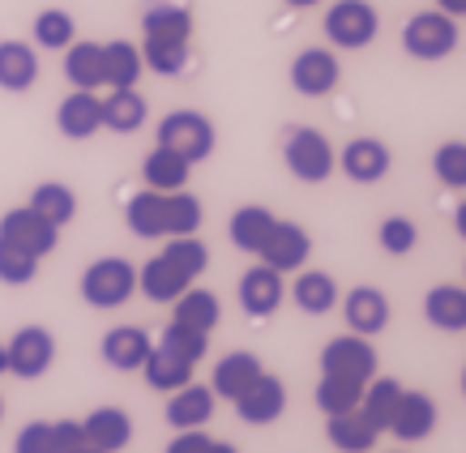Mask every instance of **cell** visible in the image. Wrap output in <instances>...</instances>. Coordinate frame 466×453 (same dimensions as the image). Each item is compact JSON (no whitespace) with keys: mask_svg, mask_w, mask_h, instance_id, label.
Listing matches in <instances>:
<instances>
[{"mask_svg":"<svg viewBox=\"0 0 466 453\" xmlns=\"http://www.w3.org/2000/svg\"><path fill=\"white\" fill-rule=\"evenodd\" d=\"M77 291H82V299L90 308H99V312L120 308L137 291V266H128L125 257H99V261L86 266Z\"/></svg>","mask_w":466,"mask_h":453,"instance_id":"obj_1","label":"cell"},{"mask_svg":"<svg viewBox=\"0 0 466 453\" xmlns=\"http://www.w3.org/2000/svg\"><path fill=\"white\" fill-rule=\"evenodd\" d=\"M283 158H287V171L296 176L299 185H321V180L334 176V146L325 142L321 128H309V125L287 128Z\"/></svg>","mask_w":466,"mask_h":453,"instance_id":"obj_2","label":"cell"},{"mask_svg":"<svg viewBox=\"0 0 466 453\" xmlns=\"http://www.w3.org/2000/svg\"><path fill=\"white\" fill-rule=\"evenodd\" d=\"M402 47L415 60H445L458 47V22L441 9H424L402 26Z\"/></svg>","mask_w":466,"mask_h":453,"instance_id":"obj_3","label":"cell"},{"mask_svg":"<svg viewBox=\"0 0 466 453\" xmlns=\"http://www.w3.org/2000/svg\"><path fill=\"white\" fill-rule=\"evenodd\" d=\"M158 146H167V150H176L180 158H188V163H206V158L214 155V125L210 116L201 112H171L163 116V125H158Z\"/></svg>","mask_w":466,"mask_h":453,"instance_id":"obj_4","label":"cell"},{"mask_svg":"<svg viewBox=\"0 0 466 453\" xmlns=\"http://www.w3.org/2000/svg\"><path fill=\"white\" fill-rule=\"evenodd\" d=\"M381 30V17L368 0H339L329 14H325V39L342 47V52H360L368 43L377 39Z\"/></svg>","mask_w":466,"mask_h":453,"instance_id":"obj_5","label":"cell"},{"mask_svg":"<svg viewBox=\"0 0 466 453\" xmlns=\"http://www.w3.org/2000/svg\"><path fill=\"white\" fill-rule=\"evenodd\" d=\"M321 377H347L368 385L377 377V347L360 334H339L321 347Z\"/></svg>","mask_w":466,"mask_h":453,"instance_id":"obj_6","label":"cell"},{"mask_svg":"<svg viewBox=\"0 0 466 453\" xmlns=\"http://www.w3.org/2000/svg\"><path fill=\"white\" fill-rule=\"evenodd\" d=\"M5 355H9V372L17 381H39L43 372L56 364V338L43 326H22L5 342Z\"/></svg>","mask_w":466,"mask_h":453,"instance_id":"obj_7","label":"cell"},{"mask_svg":"<svg viewBox=\"0 0 466 453\" xmlns=\"http://www.w3.org/2000/svg\"><path fill=\"white\" fill-rule=\"evenodd\" d=\"M0 240L17 244V248H26L30 257H52L60 244V226H52L47 218H43L39 210H30V206H17V210H9L5 218H0Z\"/></svg>","mask_w":466,"mask_h":453,"instance_id":"obj_8","label":"cell"},{"mask_svg":"<svg viewBox=\"0 0 466 453\" xmlns=\"http://www.w3.org/2000/svg\"><path fill=\"white\" fill-rule=\"evenodd\" d=\"M309 253H312L309 231H304L299 223H287V218H274V226H269V236L261 240V248H257V257H261V266L279 269V274L304 269Z\"/></svg>","mask_w":466,"mask_h":453,"instance_id":"obj_9","label":"cell"},{"mask_svg":"<svg viewBox=\"0 0 466 453\" xmlns=\"http://www.w3.org/2000/svg\"><path fill=\"white\" fill-rule=\"evenodd\" d=\"M283 411H287V385L279 381V377H269V372H261V377L236 398V415H240L248 428L274 424V419H283Z\"/></svg>","mask_w":466,"mask_h":453,"instance_id":"obj_10","label":"cell"},{"mask_svg":"<svg viewBox=\"0 0 466 453\" xmlns=\"http://www.w3.org/2000/svg\"><path fill=\"white\" fill-rule=\"evenodd\" d=\"M390 163H394V155H390V146L381 137H355V142L342 146V155H339V167L347 171V180H355V185L385 180Z\"/></svg>","mask_w":466,"mask_h":453,"instance_id":"obj_11","label":"cell"},{"mask_svg":"<svg viewBox=\"0 0 466 453\" xmlns=\"http://www.w3.org/2000/svg\"><path fill=\"white\" fill-rule=\"evenodd\" d=\"M342 77V65L334 52H325V47H309V52H299L291 60V86H296L299 95H309V99H321L329 95Z\"/></svg>","mask_w":466,"mask_h":453,"instance_id":"obj_12","label":"cell"},{"mask_svg":"<svg viewBox=\"0 0 466 453\" xmlns=\"http://www.w3.org/2000/svg\"><path fill=\"white\" fill-rule=\"evenodd\" d=\"M287 287H283V274L269 266H253L244 269L240 278V308L253 317V321H266V317H274L279 312V304H283Z\"/></svg>","mask_w":466,"mask_h":453,"instance_id":"obj_13","label":"cell"},{"mask_svg":"<svg viewBox=\"0 0 466 453\" xmlns=\"http://www.w3.org/2000/svg\"><path fill=\"white\" fill-rule=\"evenodd\" d=\"M432 428H437V402L424 389H402V398H398V407H394V419H390V432L398 440L415 445V440L432 437Z\"/></svg>","mask_w":466,"mask_h":453,"instance_id":"obj_14","label":"cell"},{"mask_svg":"<svg viewBox=\"0 0 466 453\" xmlns=\"http://www.w3.org/2000/svg\"><path fill=\"white\" fill-rule=\"evenodd\" d=\"M56 128L69 142H86L103 128V99L99 90H73L69 99H60L56 107Z\"/></svg>","mask_w":466,"mask_h":453,"instance_id":"obj_15","label":"cell"},{"mask_svg":"<svg viewBox=\"0 0 466 453\" xmlns=\"http://www.w3.org/2000/svg\"><path fill=\"white\" fill-rule=\"evenodd\" d=\"M342 317H347L351 334L377 338V334L390 326V299H385V291H377V287H355V291H347V299H342Z\"/></svg>","mask_w":466,"mask_h":453,"instance_id":"obj_16","label":"cell"},{"mask_svg":"<svg viewBox=\"0 0 466 453\" xmlns=\"http://www.w3.org/2000/svg\"><path fill=\"white\" fill-rule=\"evenodd\" d=\"M150 347H155V338L146 334L142 326H116L103 334V364L116 372H142L146 355H150Z\"/></svg>","mask_w":466,"mask_h":453,"instance_id":"obj_17","label":"cell"},{"mask_svg":"<svg viewBox=\"0 0 466 453\" xmlns=\"http://www.w3.org/2000/svg\"><path fill=\"white\" fill-rule=\"evenodd\" d=\"M82 432H86V445L99 453H120L128 449V440H133V419L128 411L120 407H99V411H90L82 419Z\"/></svg>","mask_w":466,"mask_h":453,"instance_id":"obj_18","label":"cell"},{"mask_svg":"<svg viewBox=\"0 0 466 453\" xmlns=\"http://www.w3.org/2000/svg\"><path fill=\"white\" fill-rule=\"evenodd\" d=\"M214 402H218V398H214L210 385H198V381L180 385V389L167 398V424L176 428V432L206 428L210 424V415H214Z\"/></svg>","mask_w":466,"mask_h":453,"instance_id":"obj_19","label":"cell"},{"mask_svg":"<svg viewBox=\"0 0 466 453\" xmlns=\"http://www.w3.org/2000/svg\"><path fill=\"white\" fill-rule=\"evenodd\" d=\"M261 359H257L253 351H231L223 355L218 364H214V377H210V389L214 398H227V402H236V398L248 389V385L261 377Z\"/></svg>","mask_w":466,"mask_h":453,"instance_id":"obj_20","label":"cell"},{"mask_svg":"<svg viewBox=\"0 0 466 453\" xmlns=\"http://www.w3.org/2000/svg\"><path fill=\"white\" fill-rule=\"evenodd\" d=\"M188 287H193V278H188L184 269L171 266L163 253L150 257V261L137 269V291H142L146 299H155V304H171V299H180Z\"/></svg>","mask_w":466,"mask_h":453,"instance_id":"obj_21","label":"cell"},{"mask_svg":"<svg viewBox=\"0 0 466 453\" xmlns=\"http://www.w3.org/2000/svg\"><path fill=\"white\" fill-rule=\"evenodd\" d=\"M39 82V52L22 39H5L0 43V90L22 95Z\"/></svg>","mask_w":466,"mask_h":453,"instance_id":"obj_22","label":"cell"},{"mask_svg":"<svg viewBox=\"0 0 466 453\" xmlns=\"http://www.w3.org/2000/svg\"><path fill=\"white\" fill-rule=\"evenodd\" d=\"M193 368L198 364H188V359H180L176 351H167V347H150V355H146V364H142V377L150 389H158V394H176L180 385L193 381Z\"/></svg>","mask_w":466,"mask_h":453,"instance_id":"obj_23","label":"cell"},{"mask_svg":"<svg viewBox=\"0 0 466 453\" xmlns=\"http://www.w3.org/2000/svg\"><path fill=\"white\" fill-rule=\"evenodd\" d=\"M188 171H193L188 158H180L176 150H167V146H155L142 163V180H146V188H155V193H180V188L188 185Z\"/></svg>","mask_w":466,"mask_h":453,"instance_id":"obj_24","label":"cell"},{"mask_svg":"<svg viewBox=\"0 0 466 453\" xmlns=\"http://www.w3.org/2000/svg\"><path fill=\"white\" fill-rule=\"evenodd\" d=\"M142 73H146V65H142V47L137 43H128V39L103 43V86L128 90V86H137Z\"/></svg>","mask_w":466,"mask_h":453,"instance_id":"obj_25","label":"cell"},{"mask_svg":"<svg viewBox=\"0 0 466 453\" xmlns=\"http://www.w3.org/2000/svg\"><path fill=\"white\" fill-rule=\"evenodd\" d=\"M424 317L432 329L445 334H462L466 329V287H432L424 296Z\"/></svg>","mask_w":466,"mask_h":453,"instance_id":"obj_26","label":"cell"},{"mask_svg":"<svg viewBox=\"0 0 466 453\" xmlns=\"http://www.w3.org/2000/svg\"><path fill=\"white\" fill-rule=\"evenodd\" d=\"M65 77L73 90H99L103 86V43L73 39L65 47Z\"/></svg>","mask_w":466,"mask_h":453,"instance_id":"obj_27","label":"cell"},{"mask_svg":"<svg viewBox=\"0 0 466 453\" xmlns=\"http://www.w3.org/2000/svg\"><path fill=\"white\" fill-rule=\"evenodd\" d=\"M325 437H329V445L342 453H368L377 445L381 432L368 424L360 411H342V415H325Z\"/></svg>","mask_w":466,"mask_h":453,"instance_id":"obj_28","label":"cell"},{"mask_svg":"<svg viewBox=\"0 0 466 453\" xmlns=\"http://www.w3.org/2000/svg\"><path fill=\"white\" fill-rule=\"evenodd\" d=\"M291 299H296L299 312L325 317V312H334V304H339V283L325 269H304L296 278V287H291Z\"/></svg>","mask_w":466,"mask_h":453,"instance_id":"obj_29","label":"cell"},{"mask_svg":"<svg viewBox=\"0 0 466 453\" xmlns=\"http://www.w3.org/2000/svg\"><path fill=\"white\" fill-rule=\"evenodd\" d=\"M176 308H171V321H180V326L188 329H201V334H210L214 326H218V317H223V308H218V296L214 291H206V287H188L180 299H171Z\"/></svg>","mask_w":466,"mask_h":453,"instance_id":"obj_30","label":"cell"},{"mask_svg":"<svg viewBox=\"0 0 466 453\" xmlns=\"http://www.w3.org/2000/svg\"><path fill=\"white\" fill-rule=\"evenodd\" d=\"M146 99L137 86H128V90H112L107 99H103V128H112V133H137L146 125Z\"/></svg>","mask_w":466,"mask_h":453,"instance_id":"obj_31","label":"cell"},{"mask_svg":"<svg viewBox=\"0 0 466 453\" xmlns=\"http://www.w3.org/2000/svg\"><path fill=\"white\" fill-rule=\"evenodd\" d=\"M398 398H402V385H398L394 377H372V381L364 385V398H360V407H355V411L364 415L377 432H390V419H394Z\"/></svg>","mask_w":466,"mask_h":453,"instance_id":"obj_32","label":"cell"},{"mask_svg":"<svg viewBox=\"0 0 466 453\" xmlns=\"http://www.w3.org/2000/svg\"><path fill=\"white\" fill-rule=\"evenodd\" d=\"M142 35H146V39H180V43H193V14H188L184 5H167V0H158L155 9H146Z\"/></svg>","mask_w":466,"mask_h":453,"instance_id":"obj_33","label":"cell"},{"mask_svg":"<svg viewBox=\"0 0 466 453\" xmlns=\"http://www.w3.org/2000/svg\"><path fill=\"white\" fill-rule=\"evenodd\" d=\"M125 223L137 240H163V193H155V188L133 193L125 206Z\"/></svg>","mask_w":466,"mask_h":453,"instance_id":"obj_34","label":"cell"},{"mask_svg":"<svg viewBox=\"0 0 466 453\" xmlns=\"http://www.w3.org/2000/svg\"><path fill=\"white\" fill-rule=\"evenodd\" d=\"M26 206L39 210L52 226H69L73 218H77V193H73L69 185H60V180H43V185L30 193Z\"/></svg>","mask_w":466,"mask_h":453,"instance_id":"obj_35","label":"cell"},{"mask_svg":"<svg viewBox=\"0 0 466 453\" xmlns=\"http://www.w3.org/2000/svg\"><path fill=\"white\" fill-rule=\"evenodd\" d=\"M269 226H274L269 206H240V210L231 214L227 231H231V244H236L240 253H257V248H261V240L269 236Z\"/></svg>","mask_w":466,"mask_h":453,"instance_id":"obj_36","label":"cell"},{"mask_svg":"<svg viewBox=\"0 0 466 453\" xmlns=\"http://www.w3.org/2000/svg\"><path fill=\"white\" fill-rule=\"evenodd\" d=\"M201 218L206 210L193 193H163V236H198Z\"/></svg>","mask_w":466,"mask_h":453,"instance_id":"obj_37","label":"cell"},{"mask_svg":"<svg viewBox=\"0 0 466 453\" xmlns=\"http://www.w3.org/2000/svg\"><path fill=\"white\" fill-rule=\"evenodd\" d=\"M142 65L158 77H180L188 69V43L180 39H146L142 43Z\"/></svg>","mask_w":466,"mask_h":453,"instance_id":"obj_38","label":"cell"},{"mask_svg":"<svg viewBox=\"0 0 466 453\" xmlns=\"http://www.w3.org/2000/svg\"><path fill=\"white\" fill-rule=\"evenodd\" d=\"M30 35H35V43L47 47V52H65V47L77 39V22H73V14H65V9H43V14L35 17Z\"/></svg>","mask_w":466,"mask_h":453,"instance_id":"obj_39","label":"cell"},{"mask_svg":"<svg viewBox=\"0 0 466 453\" xmlns=\"http://www.w3.org/2000/svg\"><path fill=\"white\" fill-rule=\"evenodd\" d=\"M317 411L325 415H342V411H355L360 398H364V385L360 381H347V377H321L317 381Z\"/></svg>","mask_w":466,"mask_h":453,"instance_id":"obj_40","label":"cell"},{"mask_svg":"<svg viewBox=\"0 0 466 453\" xmlns=\"http://www.w3.org/2000/svg\"><path fill=\"white\" fill-rule=\"evenodd\" d=\"M35 274H39V257H30L26 248L0 240V283L5 287H26V283H35Z\"/></svg>","mask_w":466,"mask_h":453,"instance_id":"obj_41","label":"cell"},{"mask_svg":"<svg viewBox=\"0 0 466 453\" xmlns=\"http://www.w3.org/2000/svg\"><path fill=\"white\" fill-rule=\"evenodd\" d=\"M158 347L176 351L180 359H188V364H201V359H206V351H210V334H201V329H188V326H180V321H171V326L163 329Z\"/></svg>","mask_w":466,"mask_h":453,"instance_id":"obj_42","label":"cell"},{"mask_svg":"<svg viewBox=\"0 0 466 453\" xmlns=\"http://www.w3.org/2000/svg\"><path fill=\"white\" fill-rule=\"evenodd\" d=\"M163 257H167L176 269H184V274H188L193 283H198L201 269L210 266V248H206L201 240H193V236H171L167 248H163Z\"/></svg>","mask_w":466,"mask_h":453,"instance_id":"obj_43","label":"cell"},{"mask_svg":"<svg viewBox=\"0 0 466 453\" xmlns=\"http://www.w3.org/2000/svg\"><path fill=\"white\" fill-rule=\"evenodd\" d=\"M432 171L445 188H466V142H445L432 155Z\"/></svg>","mask_w":466,"mask_h":453,"instance_id":"obj_44","label":"cell"},{"mask_svg":"<svg viewBox=\"0 0 466 453\" xmlns=\"http://www.w3.org/2000/svg\"><path fill=\"white\" fill-rule=\"evenodd\" d=\"M377 240H381V248L390 257H407L420 244V226L410 223V218H402V214H390L381 223V231H377Z\"/></svg>","mask_w":466,"mask_h":453,"instance_id":"obj_45","label":"cell"},{"mask_svg":"<svg viewBox=\"0 0 466 453\" xmlns=\"http://www.w3.org/2000/svg\"><path fill=\"white\" fill-rule=\"evenodd\" d=\"M14 453H60L52 424H47V419H35V424H26L22 432H17V440H14Z\"/></svg>","mask_w":466,"mask_h":453,"instance_id":"obj_46","label":"cell"},{"mask_svg":"<svg viewBox=\"0 0 466 453\" xmlns=\"http://www.w3.org/2000/svg\"><path fill=\"white\" fill-rule=\"evenodd\" d=\"M210 440L214 437H206V428H188V432H176V440H171L163 453H206Z\"/></svg>","mask_w":466,"mask_h":453,"instance_id":"obj_47","label":"cell"},{"mask_svg":"<svg viewBox=\"0 0 466 453\" xmlns=\"http://www.w3.org/2000/svg\"><path fill=\"white\" fill-rule=\"evenodd\" d=\"M52 432H56V449H60V453L82 449V445H86L82 419H60V424H52Z\"/></svg>","mask_w":466,"mask_h":453,"instance_id":"obj_48","label":"cell"},{"mask_svg":"<svg viewBox=\"0 0 466 453\" xmlns=\"http://www.w3.org/2000/svg\"><path fill=\"white\" fill-rule=\"evenodd\" d=\"M437 9L450 17H466V0H437Z\"/></svg>","mask_w":466,"mask_h":453,"instance_id":"obj_49","label":"cell"},{"mask_svg":"<svg viewBox=\"0 0 466 453\" xmlns=\"http://www.w3.org/2000/svg\"><path fill=\"white\" fill-rule=\"evenodd\" d=\"M453 226H458V236L466 240V201H458V210H453Z\"/></svg>","mask_w":466,"mask_h":453,"instance_id":"obj_50","label":"cell"},{"mask_svg":"<svg viewBox=\"0 0 466 453\" xmlns=\"http://www.w3.org/2000/svg\"><path fill=\"white\" fill-rule=\"evenodd\" d=\"M206 453H240V449H236V445H227V440H210V449Z\"/></svg>","mask_w":466,"mask_h":453,"instance_id":"obj_51","label":"cell"},{"mask_svg":"<svg viewBox=\"0 0 466 453\" xmlns=\"http://www.w3.org/2000/svg\"><path fill=\"white\" fill-rule=\"evenodd\" d=\"M0 377H9V355H5V342H0Z\"/></svg>","mask_w":466,"mask_h":453,"instance_id":"obj_52","label":"cell"},{"mask_svg":"<svg viewBox=\"0 0 466 453\" xmlns=\"http://www.w3.org/2000/svg\"><path fill=\"white\" fill-rule=\"evenodd\" d=\"M291 9H312V5H321V0H287Z\"/></svg>","mask_w":466,"mask_h":453,"instance_id":"obj_53","label":"cell"},{"mask_svg":"<svg viewBox=\"0 0 466 453\" xmlns=\"http://www.w3.org/2000/svg\"><path fill=\"white\" fill-rule=\"evenodd\" d=\"M69 453H99V449H90V445H82V449H69Z\"/></svg>","mask_w":466,"mask_h":453,"instance_id":"obj_54","label":"cell"},{"mask_svg":"<svg viewBox=\"0 0 466 453\" xmlns=\"http://www.w3.org/2000/svg\"><path fill=\"white\" fill-rule=\"evenodd\" d=\"M0 419H5V398H0Z\"/></svg>","mask_w":466,"mask_h":453,"instance_id":"obj_55","label":"cell"},{"mask_svg":"<svg viewBox=\"0 0 466 453\" xmlns=\"http://www.w3.org/2000/svg\"><path fill=\"white\" fill-rule=\"evenodd\" d=\"M462 394H466V372H462Z\"/></svg>","mask_w":466,"mask_h":453,"instance_id":"obj_56","label":"cell"}]
</instances>
